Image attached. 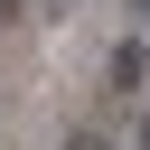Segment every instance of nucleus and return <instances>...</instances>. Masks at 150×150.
Instances as JSON below:
<instances>
[{"mask_svg":"<svg viewBox=\"0 0 150 150\" xmlns=\"http://www.w3.org/2000/svg\"><path fill=\"white\" fill-rule=\"evenodd\" d=\"M141 84H150V47L122 38V47H112V94H141Z\"/></svg>","mask_w":150,"mask_h":150,"instance_id":"nucleus-1","label":"nucleus"},{"mask_svg":"<svg viewBox=\"0 0 150 150\" xmlns=\"http://www.w3.org/2000/svg\"><path fill=\"white\" fill-rule=\"evenodd\" d=\"M38 19H75V0H38Z\"/></svg>","mask_w":150,"mask_h":150,"instance_id":"nucleus-2","label":"nucleus"},{"mask_svg":"<svg viewBox=\"0 0 150 150\" xmlns=\"http://www.w3.org/2000/svg\"><path fill=\"white\" fill-rule=\"evenodd\" d=\"M66 150H112V141H103V131H75V141H66Z\"/></svg>","mask_w":150,"mask_h":150,"instance_id":"nucleus-3","label":"nucleus"},{"mask_svg":"<svg viewBox=\"0 0 150 150\" xmlns=\"http://www.w3.org/2000/svg\"><path fill=\"white\" fill-rule=\"evenodd\" d=\"M131 150H150V112H141V141H131Z\"/></svg>","mask_w":150,"mask_h":150,"instance_id":"nucleus-4","label":"nucleus"},{"mask_svg":"<svg viewBox=\"0 0 150 150\" xmlns=\"http://www.w3.org/2000/svg\"><path fill=\"white\" fill-rule=\"evenodd\" d=\"M131 9H141V28H150V0H131Z\"/></svg>","mask_w":150,"mask_h":150,"instance_id":"nucleus-5","label":"nucleus"}]
</instances>
